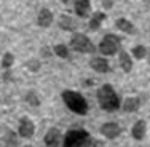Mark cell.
I'll return each instance as SVG.
<instances>
[{
  "mask_svg": "<svg viewBox=\"0 0 150 147\" xmlns=\"http://www.w3.org/2000/svg\"><path fill=\"white\" fill-rule=\"evenodd\" d=\"M98 101H99V106L104 110H107V112H115L121 106L118 94L115 93L112 85H109V83L102 85L98 89Z\"/></svg>",
  "mask_w": 150,
  "mask_h": 147,
  "instance_id": "cell-1",
  "label": "cell"
},
{
  "mask_svg": "<svg viewBox=\"0 0 150 147\" xmlns=\"http://www.w3.org/2000/svg\"><path fill=\"white\" fill-rule=\"evenodd\" d=\"M62 101L69 107L72 112L78 114V115H86L88 112V102L80 93L72 91V89H66L62 93Z\"/></svg>",
  "mask_w": 150,
  "mask_h": 147,
  "instance_id": "cell-2",
  "label": "cell"
},
{
  "mask_svg": "<svg viewBox=\"0 0 150 147\" xmlns=\"http://www.w3.org/2000/svg\"><path fill=\"white\" fill-rule=\"evenodd\" d=\"M91 136L85 130H72L66 134L62 147H91Z\"/></svg>",
  "mask_w": 150,
  "mask_h": 147,
  "instance_id": "cell-3",
  "label": "cell"
},
{
  "mask_svg": "<svg viewBox=\"0 0 150 147\" xmlns=\"http://www.w3.org/2000/svg\"><path fill=\"white\" fill-rule=\"evenodd\" d=\"M121 48V38L115 34H109L102 38V42L99 43V51L104 56H113L120 51Z\"/></svg>",
  "mask_w": 150,
  "mask_h": 147,
  "instance_id": "cell-4",
  "label": "cell"
},
{
  "mask_svg": "<svg viewBox=\"0 0 150 147\" xmlns=\"http://www.w3.org/2000/svg\"><path fill=\"white\" fill-rule=\"evenodd\" d=\"M70 46L78 53H94L96 51L94 43L85 34H74L72 38H70Z\"/></svg>",
  "mask_w": 150,
  "mask_h": 147,
  "instance_id": "cell-5",
  "label": "cell"
},
{
  "mask_svg": "<svg viewBox=\"0 0 150 147\" xmlns=\"http://www.w3.org/2000/svg\"><path fill=\"white\" fill-rule=\"evenodd\" d=\"M101 134L104 136L105 139H117L118 136L121 134V128L118 123H115V121H105L104 125L101 126Z\"/></svg>",
  "mask_w": 150,
  "mask_h": 147,
  "instance_id": "cell-6",
  "label": "cell"
},
{
  "mask_svg": "<svg viewBox=\"0 0 150 147\" xmlns=\"http://www.w3.org/2000/svg\"><path fill=\"white\" fill-rule=\"evenodd\" d=\"M18 133H19L21 138H26V139H30L35 133V125L30 118L27 117H23L19 120V126H18Z\"/></svg>",
  "mask_w": 150,
  "mask_h": 147,
  "instance_id": "cell-7",
  "label": "cell"
},
{
  "mask_svg": "<svg viewBox=\"0 0 150 147\" xmlns=\"http://www.w3.org/2000/svg\"><path fill=\"white\" fill-rule=\"evenodd\" d=\"M43 142L46 147H59L61 142H62V136H61V131L58 128H50L46 131L45 138H43Z\"/></svg>",
  "mask_w": 150,
  "mask_h": 147,
  "instance_id": "cell-8",
  "label": "cell"
},
{
  "mask_svg": "<svg viewBox=\"0 0 150 147\" xmlns=\"http://www.w3.org/2000/svg\"><path fill=\"white\" fill-rule=\"evenodd\" d=\"M145 133H147V125H145L144 120H137L131 128V134L136 141H142L145 138Z\"/></svg>",
  "mask_w": 150,
  "mask_h": 147,
  "instance_id": "cell-9",
  "label": "cell"
},
{
  "mask_svg": "<svg viewBox=\"0 0 150 147\" xmlns=\"http://www.w3.org/2000/svg\"><path fill=\"white\" fill-rule=\"evenodd\" d=\"M75 13L80 18H88L91 15V3L90 0H77L75 2Z\"/></svg>",
  "mask_w": 150,
  "mask_h": 147,
  "instance_id": "cell-10",
  "label": "cell"
},
{
  "mask_svg": "<svg viewBox=\"0 0 150 147\" xmlns=\"http://www.w3.org/2000/svg\"><path fill=\"white\" fill-rule=\"evenodd\" d=\"M90 64H91V69L96 70V72H99V74H105V72H109V69H110L107 59L98 58V56H96V58H93L90 61Z\"/></svg>",
  "mask_w": 150,
  "mask_h": 147,
  "instance_id": "cell-11",
  "label": "cell"
},
{
  "mask_svg": "<svg viewBox=\"0 0 150 147\" xmlns=\"http://www.w3.org/2000/svg\"><path fill=\"white\" fill-rule=\"evenodd\" d=\"M37 23L40 27H50L53 23V13L50 11L48 8H43L40 10V13H38V18H37Z\"/></svg>",
  "mask_w": 150,
  "mask_h": 147,
  "instance_id": "cell-12",
  "label": "cell"
},
{
  "mask_svg": "<svg viewBox=\"0 0 150 147\" xmlns=\"http://www.w3.org/2000/svg\"><path fill=\"white\" fill-rule=\"evenodd\" d=\"M139 107H141V101L139 98H126L123 101V110L128 114H133V112H137Z\"/></svg>",
  "mask_w": 150,
  "mask_h": 147,
  "instance_id": "cell-13",
  "label": "cell"
},
{
  "mask_svg": "<svg viewBox=\"0 0 150 147\" xmlns=\"http://www.w3.org/2000/svg\"><path fill=\"white\" fill-rule=\"evenodd\" d=\"M120 67L123 72H131V69H133V59L126 51L120 53Z\"/></svg>",
  "mask_w": 150,
  "mask_h": 147,
  "instance_id": "cell-14",
  "label": "cell"
},
{
  "mask_svg": "<svg viewBox=\"0 0 150 147\" xmlns=\"http://www.w3.org/2000/svg\"><path fill=\"white\" fill-rule=\"evenodd\" d=\"M117 27H118L120 31H123L125 34H134V26L131 21L125 19V18H120V19H117Z\"/></svg>",
  "mask_w": 150,
  "mask_h": 147,
  "instance_id": "cell-15",
  "label": "cell"
},
{
  "mask_svg": "<svg viewBox=\"0 0 150 147\" xmlns=\"http://www.w3.org/2000/svg\"><path fill=\"white\" fill-rule=\"evenodd\" d=\"M59 26L62 27L64 31H75V29H77V23H75L70 16H61Z\"/></svg>",
  "mask_w": 150,
  "mask_h": 147,
  "instance_id": "cell-16",
  "label": "cell"
},
{
  "mask_svg": "<svg viewBox=\"0 0 150 147\" xmlns=\"http://www.w3.org/2000/svg\"><path fill=\"white\" fill-rule=\"evenodd\" d=\"M105 19V13H94V16L91 18L90 21V29L91 31H98L99 27H101L102 21Z\"/></svg>",
  "mask_w": 150,
  "mask_h": 147,
  "instance_id": "cell-17",
  "label": "cell"
},
{
  "mask_svg": "<svg viewBox=\"0 0 150 147\" xmlns=\"http://www.w3.org/2000/svg\"><path fill=\"white\" fill-rule=\"evenodd\" d=\"M5 147H18V138L13 131H6L5 134Z\"/></svg>",
  "mask_w": 150,
  "mask_h": 147,
  "instance_id": "cell-18",
  "label": "cell"
},
{
  "mask_svg": "<svg viewBox=\"0 0 150 147\" xmlns=\"http://www.w3.org/2000/svg\"><path fill=\"white\" fill-rule=\"evenodd\" d=\"M26 101L32 107H38V106H40V98H38L37 93H34V91H29L26 94Z\"/></svg>",
  "mask_w": 150,
  "mask_h": 147,
  "instance_id": "cell-19",
  "label": "cell"
},
{
  "mask_svg": "<svg viewBox=\"0 0 150 147\" xmlns=\"http://www.w3.org/2000/svg\"><path fill=\"white\" fill-rule=\"evenodd\" d=\"M133 56H134L136 59H144L145 56H147V48H145V46H142V45L134 46V48H133Z\"/></svg>",
  "mask_w": 150,
  "mask_h": 147,
  "instance_id": "cell-20",
  "label": "cell"
},
{
  "mask_svg": "<svg viewBox=\"0 0 150 147\" xmlns=\"http://www.w3.org/2000/svg\"><path fill=\"white\" fill-rule=\"evenodd\" d=\"M54 55L56 56H59V58H69V50H67V46L66 45H56L54 48Z\"/></svg>",
  "mask_w": 150,
  "mask_h": 147,
  "instance_id": "cell-21",
  "label": "cell"
},
{
  "mask_svg": "<svg viewBox=\"0 0 150 147\" xmlns=\"http://www.w3.org/2000/svg\"><path fill=\"white\" fill-rule=\"evenodd\" d=\"M13 62H15V56H13L11 53H5V55H3V59H2V67L3 69H10V67L13 66Z\"/></svg>",
  "mask_w": 150,
  "mask_h": 147,
  "instance_id": "cell-22",
  "label": "cell"
},
{
  "mask_svg": "<svg viewBox=\"0 0 150 147\" xmlns=\"http://www.w3.org/2000/svg\"><path fill=\"white\" fill-rule=\"evenodd\" d=\"M27 67H29V70H32V72H37V70L40 69V61L30 59L29 62H27Z\"/></svg>",
  "mask_w": 150,
  "mask_h": 147,
  "instance_id": "cell-23",
  "label": "cell"
},
{
  "mask_svg": "<svg viewBox=\"0 0 150 147\" xmlns=\"http://www.w3.org/2000/svg\"><path fill=\"white\" fill-rule=\"evenodd\" d=\"M102 3H104L105 8H112V0H104Z\"/></svg>",
  "mask_w": 150,
  "mask_h": 147,
  "instance_id": "cell-24",
  "label": "cell"
},
{
  "mask_svg": "<svg viewBox=\"0 0 150 147\" xmlns=\"http://www.w3.org/2000/svg\"><path fill=\"white\" fill-rule=\"evenodd\" d=\"M42 55H43V56H50V48H43V50H42Z\"/></svg>",
  "mask_w": 150,
  "mask_h": 147,
  "instance_id": "cell-25",
  "label": "cell"
},
{
  "mask_svg": "<svg viewBox=\"0 0 150 147\" xmlns=\"http://www.w3.org/2000/svg\"><path fill=\"white\" fill-rule=\"evenodd\" d=\"M26 147H32V146H26Z\"/></svg>",
  "mask_w": 150,
  "mask_h": 147,
  "instance_id": "cell-26",
  "label": "cell"
}]
</instances>
